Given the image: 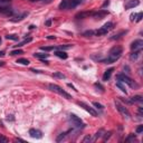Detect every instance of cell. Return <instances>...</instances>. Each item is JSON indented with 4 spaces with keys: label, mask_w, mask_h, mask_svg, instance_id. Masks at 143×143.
<instances>
[{
    "label": "cell",
    "mask_w": 143,
    "mask_h": 143,
    "mask_svg": "<svg viewBox=\"0 0 143 143\" xmlns=\"http://www.w3.org/2000/svg\"><path fill=\"white\" fill-rule=\"evenodd\" d=\"M123 54V48L121 46H114V47L109 51V56L107 58L105 59H102V63L104 64H113V63H115L117 59H119Z\"/></svg>",
    "instance_id": "cell-1"
},
{
    "label": "cell",
    "mask_w": 143,
    "mask_h": 143,
    "mask_svg": "<svg viewBox=\"0 0 143 143\" xmlns=\"http://www.w3.org/2000/svg\"><path fill=\"white\" fill-rule=\"evenodd\" d=\"M116 78L119 79L120 82L124 83V84H127L131 88H139V84H136L132 78H130L129 76L125 75V74H119V75L116 76Z\"/></svg>",
    "instance_id": "cell-2"
},
{
    "label": "cell",
    "mask_w": 143,
    "mask_h": 143,
    "mask_svg": "<svg viewBox=\"0 0 143 143\" xmlns=\"http://www.w3.org/2000/svg\"><path fill=\"white\" fill-rule=\"evenodd\" d=\"M48 88L50 89L51 92L57 93L58 95L63 96L64 99H72V96L69 95V94H68L67 92H65L64 89H63V88L60 87V86L56 85V84H49V85H48Z\"/></svg>",
    "instance_id": "cell-3"
},
{
    "label": "cell",
    "mask_w": 143,
    "mask_h": 143,
    "mask_svg": "<svg viewBox=\"0 0 143 143\" xmlns=\"http://www.w3.org/2000/svg\"><path fill=\"white\" fill-rule=\"evenodd\" d=\"M81 2V0H63L58 8L60 10H66V9H72V8H75L77 5Z\"/></svg>",
    "instance_id": "cell-4"
},
{
    "label": "cell",
    "mask_w": 143,
    "mask_h": 143,
    "mask_svg": "<svg viewBox=\"0 0 143 143\" xmlns=\"http://www.w3.org/2000/svg\"><path fill=\"white\" fill-rule=\"evenodd\" d=\"M113 28H114V24L111 22V21H109V22H106L103 27H101L99 29L94 31V35H95V36H103V35H106L109 31H111Z\"/></svg>",
    "instance_id": "cell-5"
},
{
    "label": "cell",
    "mask_w": 143,
    "mask_h": 143,
    "mask_svg": "<svg viewBox=\"0 0 143 143\" xmlns=\"http://www.w3.org/2000/svg\"><path fill=\"white\" fill-rule=\"evenodd\" d=\"M69 121H71L72 124L75 126L76 129H83V127H85V124L83 123V121L77 115H75V114H71L69 115Z\"/></svg>",
    "instance_id": "cell-6"
},
{
    "label": "cell",
    "mask_w": 143,
    "mask_h": 143,
    "mask_svg": "<svg viewBox=\"0 0 143 143\" xmlns=\"http://www.w3.org/2000/svg\"><path fill=\"white\" fill-rule=\"evenodd\" d=\"M115 106H116V109H117V111L120 112V114H121V115H122L124 119L129 120L130 117H131V114H130L129 110L126 109L125 106L121 105V104H120V103H117V102H115Z\"/></svg>",
    "instance_id": "cell-7"
},
{
    "label": "cell",
    "mask_w": 143,
    "mask_h": 143,
    "mask_svg": "<svg viewBox=\"0 0 143 143\" xmlns=\"http://www.w3.org/2000/svg\"><path fill=\"white\" fill-rule=\"evenodd\" d=\"M77 104H78V105L81 106V107H83V109L85 110L86 112H88L92 116H97V115H99V113L96 112V111H95L94 109H93V107H91L89 105H87L86 103H84V102H78Z\"/></svg>",
    "instance_id": "cell-8"
},
{
    "label": "cell",
    "mask_w": 143,
    "mask_h": 143,
    "mask_svg": "<svg viewBox=\"0 0 143 143\" xmlns=\"http://www.w3.org/2000/svg\"><path fill=\"white\" fill-rule=\"evenodd\" d=\"M142 47H143V40H141V39H136L131 44V49L132 50H141Z\"/></svg>",
    "instance_id": "cell-9"
},
{
    "label": "cell",
    "mask_w": 143,
    "mask_h": 143,
    "mask_svg": "<svg viewBox=\"0 0 143 143\" xmlns=\"http://www.w3.org/2000/svg\"><path fill=\"white\" fill-rule=\"evenodd\" d=\"M109 15V11L107 10H103V9H101V10L99 11H93V14H92V17L96 18V19H102V18H104L105 16H107Z\"/></svg>",
    "instance_id": "cell-10"
},
{
    "label": "cell",
    "mask_w": 143,
    "mask_h": 143,
    "mask_svg": "<svg viewBox=\"0 0 143 143\" xmlns=\"http://www.w3.org/2000/svg\"><path fill=\"white\" fill-rule=\"evenodd\" d=\"M29 135L33 138V139H41L43 138V133L39 130L36 129H30L29 130Z\"/></svg>",
    "instance_id": "cell-11"
},
{
    "label": "cell",
    "mask_w": 143,
    "mask_h": 143,
    "mask_svg": "<svg viewBox=\"0 0 143 143\" xmlns=\"http://www.w3.org/2000/svg\"><path fill=\"white\" fill-rule=\"evenodd\" d=\"M139 5H140L139 0H127V2L125 4L124 8H125V10H127V9H132L134 7H138Z\"/></svg>",
    "instance_id": "cell-12"
},
{
    "label": "cell",
    "mask_w": 143,
    "mask_h": 143,
    "mask_svg": "<svg viewBox=\"0 0 143 143\" xmlns=\"http://www.w3.org/2000/svg\"><path fill=\"white\" fill-rule=\"evenodd\" d=\"M12 9L9 7H6V6H1L0 5V14L2 15H7V16H11L12 15Z\"/></svg>",
    "instance_id": "cell-13"
},
{
    "label": "cell",
    "mask_w": 143,
    "mask_h": 143,
    "mask_svg": "<svg viewBox=\"0 0 143 143\" xmlns=\"http://www.w3.org/2000/svg\"><path fill=\"white\" fill-rule=\"evenodd\" d=\"M93 14V11H85V12H79L75 16V18L77 19H84V18H87V17H91Z\"/></svg>",
    "instance_id": "cell-14"
},
{
    "label": "cell",
    "mask_w": 143,
    "mask_h": 143,
    "mask_svg": "<svg viewBox=\"0 0 143 143\" xmlns=\"http://www.w3.org/2000/svg\"><path fill=\"white\" fill-rule=\"evenodd\" d=\"M113 71H114V68H110V69L105 71L104 75H103V81L107 82V81L110 79V77H111V75H112V72H113Z\"/></svg>",
    "instance_id": "cell-15"
},
{
    "label": "cell",
    "mask_w": 143,
    "mask_h": 143,
    "mask_svg": "<svg viewBox=\"0 0 143 143\" xmlns=\"http://www.w3.org/2000/svg\"><path fill=\"white\" fill-rule=\"evenodd\" d=\"M55 55H56L57 57H59V58H63V59H66V58L68 57V55L66 54L64 50H60V49H58V50L55 51Z\"/></svg>",
    "instance_id": "cell-16"
},
{
    "label": "cell",
    "mask_w": 143,
    "mask_h": 143,
    "mask_svg": "<svg viewBox=\"0 0 143 143\" xmlns=\"http://www.w3.org/2000/svg\"><path fill=\"white\" fill-rule=\"evenodd\" d=\"M142 103L143 102V97L142 96H140V95H135V96H133V97H131V103Z\"/></svg>",
    "instance_id": "cell-17"
},
{
    "label": "cell",
    "mask_w": 143,
    "mask_h": 143,
    "mask_svg": "<svg viewBox=\"0 0 143 143\" xmlns=\"http://www.w3.org/2000/svg\"><path fill=\"white\" fill-rule=\"evenodd\" d=\"M49 56V54H44V53H35L34 54V57L36 58H39V59H45Z\"/></svg>",
    "instance_id": "cell-18"
},
{
    "label": "cell",
    "mask_w": 143,
    "mask_h": 143,
    "mask_svg": "<svg viewBox=\"0 0 143 143\" xmlns=\"http://www.w3.org/2000/svg\"><path fill=\"white\" fill-rule=\"evenodd\" d=\"M140 54H141V50H134V53H132L131 56H130V59L131 60H136L138 57L140 56Z\"/></svg>",
    "instance_id": "cell-19"
},
{
    "label": "cell",
    "mask_w": 143,
    "mask_h": 143,
    "mask_svg": "<svg viewBox=\"0 0 143 143\" xmlns=\"http://www.w3.org/2000/svg\"><path fill=\"white\" fill-rule=\"evenodd\" d=\"M27 15H28L27 12H25V14L20 15V16H17V17H15V18H11V21H14V22H16V21H20V20H22Z\"/></svg>",
    "instance_id": "cell-20"
},
{
    "label": "cell",
    "mask_w": 143,
    "mask_h": 143,
    "mask_svg": "<svg viewBox=\"0 0 143 143\" xmlns=\"http://www.w3.org/2000/svg\"><path fill=\"white\" fill-rule=\"evenodd\" d=\"M40 49L45 51H49V50H56L57 47H55V46H43V47H40Z\"/></svg>",
    "instance_id": "cell-21"
},
{
    "label": "cell",
    "mask_w": 143,
    "mask_h": 143,
    "mask_svg": "<svg viewBox=\"0 0 143 143\" xmlns=\"http://www.w3.org/2000/svg\"><path fill=\"white\" fill-rule=\"evenodd\" d=\"M126 34V31H121L120 34H117V35H114V36H112V37L110 38L111 40H115V39H120V38L122 37L123 35H125Z\"/></svg>",
    "instance_id": "cell-22"
},
{
    "label": "cell",
    "mask_w": 143,
    "mask_h": 143,
    "mask_svg": "<svg viewBox=\"0 0 143 143\" xmlns=\"http://www.w3.org/2000/svg\"><path fill=\"white\" fill-rule=\"evenodd\" d=\"M53 77H55V78H60V79L66 78V76H65L64 74L59 73V72H57V73H54V74H53Z\"/></svg>",
    "instance_id": "cell-23"
},
{
    "label": "cell",
    "mask_w": 143,
    "mask_h": 143,
    "mask_svg": "<svg viewBox=\"0 0 143 143\" xmlns=\"http://www.w3.org/2000/svg\"><path fill=\"white\" fill-rule=\"evenodd\" d=\"M116 86H117V87H119V88L121 89L123 93H125V94H126V88H125V86L122 84V82H120V81H119V82H116Z\"/></svg>",
    "instance_id": "cell-24"
},
{
    "label": "cell",
    "mask_w": 143,
    "mask_h": 143,
    "mask_svg": "<svg viewBox=\"0 0 143 143\" xmlns=\"http://www.w3.org/2000/svg\"><path fill=\"white\" fill-rule=\"evenodd\" d=\"M18 64H21V65H29V63L30 61L28 60V59H26V58H19L17 60Z\"/></svg>",
    "instance_id": "cell-25"
},
{
    "label": "cell",
    "mask_w": 143,
    "mask_h": 143,
    "mask_svg": "<svg viewBox=\"0 0 143 143\" xmlns=\"http://www.w3.org/2000/svg\"><path fill=\"white\" fill-rule=\"evenodd\" d=\"M67 133H68V132H64V133H60V134H59V135L57 136V139H56V141H57V142H60L61 140H64L65 138H66V135H67Z\"/></svg>",
    "instance_id": "cell-26"
},
{
    "label": "cell",
    "mask_w": 143,
    "mask_h": 143,
    "mask_svg": "<svg viewBox=\"0 0 143 143\" xmlns=\"http://www.w3.org/2000/svg\"><path fill=\"white\" fill-rule=\"evenodd\" d=\"M73 47V45H60V46H58L57 49H60V50H65V49H69V48Z\"/></svg>",
    "instance_id": "cell-27"
},
{
    "label": "cell",
    "mask_w": 143,
    "mask_h": 143,
    "mask_svg": "<svg viewBox=\"0 0 143 143\" xmlns=\"http://www.w3.org/2000/svg\"><path fill=\"white\" fill-rule=\"evenodd\" d=\"M21 54H24V51L21 50V49H16V50H11L10 51L11 56H16V55H21Z\"/></svg>",
    "instance_id": "cell-28"
},
{
    "label": "cell",
    "mask_w": 143,
    "mask_h": 143,
    "mask_svg": "<svg viewBox=\"0 0 143 143\" xmlns=\"http://www.w3.org/2000/svg\"><path fill=\"white\" fill-rule=\"evenodd\" d=\"M6 38H7V39H10V40H18L17 35H7Z\"/></svg>",
    "instance_id": "cell-29"
},
{
    "label": "cell",
    "mask_w": 143,
    "mask_h": 143,
    "mask_svg": "<svg viewBox=\"0 0 143 143\" xmlns=\"http://www.w3.org/2000/svg\"><path fill=\"white\" fill-rule=\"evenodd\" d=\"M134 140H135V135H134V134H130L125 139V141L126 142H130V141H134Z\"/></svg>",
    "instance_id": "cell-30"
},
{
    "label": "cell",
    "mask_w": 143,
    "mask_h": 143,
    "mask_svg": "<svg viewBox=\"0 0 143 143\" xmlns=\"http://www.w3.org/2000/svg\"><path fill=\"white\" fill-rule=\"evenodd\" d=\"M93 105L95 106V107H97V109H99V110H103V109H104V106H103L102 104L97 103V102H93Z\"/></svg>",
    "instance_id": "cell-31"
},
{
    "label": "cell",
    "mask_w": 143,
    "mask_h": 143,
    "mask_svg": "<svg viewBox=\"0 0 143 143\" xmlns=\"http://www.w3.org/2000/svg\"><path fill=\"white\" fill-rule=\"evenodd\" d=\"M92 138H91V136L89 135H87V136H85V138H84V139H83V143H86V142H91V141H92Z\"/></svg>",
    "instance_id": "cell-32"
},
{
    "label": "cell",
    "mask_w": 143,
    "mask_h": 143,
    "mask_svg": "<svg viewBox=\"0 0 143 143\" xmlns=\"http://www.w3.org/2000/svg\"><path fill=\"white\" fill-rule=\"evenodd\" d=\"M142 17H143V14H142V12H139V14H138V16H136L135 21H138V22H139V21H141V20H142Z\"/></svg>",
    "instance_id": "cell-33"
},
{
    "label": "cell",
    "mask_w": 143,
    "mask_h": 143,
    "mask_svg": "<svg viewBox=\"0 0 143 143\" xmlns=\"http://www.w3.org/2000/svg\"><path fill=\"white\" fill-rule=\"evenodd\" d=\"M94 35V31L93 30H88V31H85L84 33V36H86V37H88V36H93Z\"/></svg>",
    "instance_id": "cell-34"
},
{
    "label": "cell",
    "mask_w": 143,
    "mask_h": 143,
    "mask_svg": "<svg viewBox=\"0 0 143 143\" xmlns=\"http://www.w3.org/2000/svg\"><path fill=\"white\" fill-rule=\"evenodd\" d=\"M102 133H103V130H101V131H99V132H97V133H96V134H95V138H94V139L96 140V139H99V138H101V136L103 135Z\"/></svg>",
    "instance_id": "cell-35"
},
{
    "label": "cell",
    "mask_w": 143,
    "mask_h": 143,
    "mask_svg": "<svg viewBox=\"0 0 143 143\" xmlns=\"http://www.w3.org/2000/svg\"><path fill=\"white\" fill-rule=\"evenodd\" d=\"M143 132V125H139L136 129V133H142Z\"/></svg>",
    "instance_id": "cell-36"
},
{
    "label": "cell",
    "mask_w": 143,
    "mask_h": 143,
    "mask_svg": "<svg viewBox=\"0 0 143 143\" xmlns=\"http://www.w3.org/2000/svg\"><path fill=\"white\" fill-rule=\"evenodd\" d=\"M136 16H138V14H132L131 15V16H130V19H131V20H135L136 19Z\"/></svg>",
    "instance_id": "cell-37"
},
{
    "label": "cell",
    "mask_w": 143,
    "mask_h": 143,
    "mask_svg": "<svg viewBox=\"0 0 143 143\" xmlns=\"http://www.w3.org/2000/svg\"><path fill=\"white\" fill-rule=\"evenodd\" d=\"M110 136H111V132L105 133V135H104V141H106V140H109V139H110Z\"/></svg>",
    "instance_id": "cell-38"
},
{
    "label": "cell",
    "mask_w": 143,
    "mask_h": 143,
    "mask_svg": "<svg viewBox=\"0 0 143 143\" xmlns=\"http://www.w3.org/2000/svg\"><path fill=\"white\" fill-rule=\"evenodd\" d=\"M139 115L143 116V107H139Z\"/></svg>",
    "instance_id": "cell-39"
},
{
    "label": "cell",
    "mask_w": 143,
    "mask_h": 143,
    "mask_svg": "<svg viewBox=\"0 0 143 143\" xmlns=\"http://www.w3.org/2000/svg\"><path fill=\"white\" fill-rule=\"evenodd\" d=\"M45 25L49 27V26H50V25H51V19H48V20H46V22H45Z\"/></svg>",
    "instance_id": "cell-40"
},
{
    "label": "cell",
    "mask_w": 143,
    "mask_h": 143,
    "mask_svg": "<svg viewBox=\"0 0 143 143\" xmlns=\"http://www.w3.org/2000/svg\"><path fill=\"white\" fill-rule=\"evenodd\" d=\"M8 140L5 138V136H0V142H7Z\"/></svg>",
    "instance_id": "cell-41"
},
{
    "label": "cell",
    "mask_w": 143,
    "mask_h": 143,
    "mask_svg": "<svg viewBox=\"0 0 143 143\" xmlns=\"http://www.w3.org/2000/svg\"><path fill=\"white\" fill-rule=\"evenodd\" d=\"M110 5V0H106L105 2L103 4V6H102V8H104V7H106V6H109Z\"/></svg>",
    "instance_id": "cell-42"
},
{
    "label": "cell",
    "mask_w": 143,
    "mask_h": 143,
    "mask_svg": "<svg viewBox=\"0 0 143 143\" xmlns=\"http://www.w3.org/2000/svg\"><path fill=\"white\" fill-rule=\"evenodd\" d=\"M10 0H0V4H6V2H9Z\"/></svg>",
    "instance_id": "cell-43"
},
{
    "label": "cell",
    "mask_w": 143,
    "mask_h": 143,
    "mask_svg": "<svg viewBox=\"0 0 143 143\" xmlns=\"http://www.w3.org/2000/svg\"><path fill=\"white\" fill-rule=\"evenodd\" d=\"M124 71H126V73H127V74H130V68L127 67V66H125V67H124Z\"/></svg>",
    "instance_id": "cell-44"
},
{
    "label": "cell",
    "mask_w": 143,
    "mask_h": 143,
    "mask_svg": "<svg viewBox=\"0 0 143 143\" xmlns=\"http://www.w3.org/2000/svg\"><path fill=\"white\" fill-rule=\"evenodd\" d=\"M68 86H69V87H72V88L74 89V91H76V92H77V89H76V88H75V87H74V86L72 85V84H68Z\"/></svg>",
    "instance_id": "cell-45"
},
{
    "label": "cell",
    "mask_w": 143,
    "mask_h": 143,
    "mask_svg": "<svg viewBox=\"0 0 143 143\" xmlns=\"http://www.w3.org/2000/svg\"><path fill=\"white\" fill-rule=\"evenodd\" d=\"M5 56V51H0V57H4Z\"/></svg>",
    "instance_id": "cell-46"
},
{
    "label": "cell",
    "mask_w": 143,
    "mask_h": 143,
    "mask_svg": "<svg viewBox=\"0 0 143 143\" xmlns=\"http://www.w3.org/2000/svg\"><path fill=\"white\" fill-rule=\"evenodd\" d=\"M48 39H55V38H56V37H55V36H48Z\"/></svg>",
    "instance_id": "cell-47"
},
{
    "label": "cell",
    "mask_w": 143,
    "mask_h": 143,
    "mask_svg": "<svg viewBox=\"0 0 143 143\" xmlns=\"http://www.w3.org/2000/svg\"><path fill=\"white\" fill-rule=\"evenodd\" d=\"M31 72H34V73H41L40 71H36V69H31Z\"/></svg>",
    "instance_id": "cell-48"
},
{
    "label": "cell",
    "mask_w": 143,
    "mask_h": 143,
    "mask_svg": "<svg viewBox=\"0 0 143 143\" xmlns=\"http://www.w3.org/2000/svg\"><path fill=\"white\" fill-rule=\"evenodd\" d=\"M31 2H37V1H41V0H30Z\"/></svg>",
    "instance_id": "cell-49"
},
{
    "label": "cell",
    "mask_w": 143,
    "mask_h": 143,
    "mask_svg": "<svg viewBox=\"0 0 143 143\" xmlns=\"http://www.w3.org/2000/svg\"><path fill=\"white\" fill-rule=\"evenodd\" d=\"M5 65V61H0V66H4Z\"/></svg>",
    "instance_id": "cell-50"
},
{
    "label": "cell",
    "mask_w": 143,
    "mask_h": 143,
    "mask_svg": "<svg viewBox=\"0 0 143 143\" xmlns=\"http://www.w3.org/2000/svg\"><path fill=\"white\" fill-rule=\"evenodd\" d=\"M0 45H1V37H0Z\"/></svg>",
    "instance_id": "cell-51"
}]
</instances>
